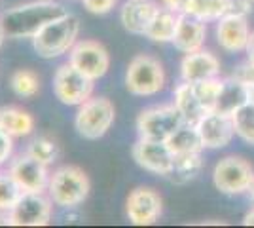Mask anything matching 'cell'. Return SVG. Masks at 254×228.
<instances>
[{"label": "cell", "instance_id": "obj_1", "mask_svg": "<svg viewBox=\"0 0 254 228\" xmlns=\"http://www.w3.org/2000/svg\"><path fill=\"white\" fill-rule=\"evenodd\" d=\"M64 13L66 10L53 0H34L6 10L0 15V23L6 38H34L48 23Z\"/></svg>", "mask_w": 254, "mask_h": 228}, {"label": "cell", "instance_id": "obj_2", "mask_svg": "<svg viewBox=\"0 0 254 228\" xmlns=\"http://www.w3.org/2000/svg\"><path fill=\"white\" fill-rule=\"evenodd\" d=\"M78 33H80L78 17L66 11L64 15L48 23L42 31L32 38V46L40 57L53 59V57H59L72 50V46L78 42L76 40Z\"/></svg>", "mask_w": 254, "mask_h": 228}, {"label": "cell", "instance_id": "obj_3", "mask_svg": "<svg viewBox=\"0 0 254 228\" xmlns=\"http://www.w3.org/2000/svg\"><path fill=\"white\" fill-rule=\"evenodd\" d=\"M89 179L84 169L76 165H63L50 175L48 196L59 207H76L89 196Z\"/></svg>", "mask_w": 254, "mask_h": 228}, {"label": "cell", "instance_id": "obj_4", "mask_svg": "<svg viewBox=\"0 0 254 228\" xmlns=\"http://www.w3.org/2000/svg\"><path fill=\"white\" fill-rule=\"evenodd\" d=\"M126 87L138 97H152L165 87V69L154 55H135L126 71Z\"/></svg>", "mask_w": 254, "mask_h": 228}, {"label": "cell", "instance_id": "obj_5", "mask_svg": "<svg viewBox=\"0 0 254 228\" xmlns=\"http://www.w3.org/2000/svg\"><path fill=\"white\" fill-rule=\"evenodd\" d=\"M114 118H116V109L110 99L89 97L78 107L74 126L84 139L97 141L108 133L114 124Z\"/></svg>", "mask_w": 254, "mask_h": 228}, {"label": "cell", "instance_id": "obj_6", "mask_svg": "<svg viewBox=\"0 0 254 228\" xmlns=\"http://www.w3.org/2000/svg\"><path fill=\"white\" fill-rule=\"evenodd\" d=\"M182 124H186L180 110L173 105H158L144 109L137 118L138 137L156 139V141H167Z\"/></svg>", "mask_w": 254, "mask_h": 228}, {"label": "cell", "instance_id": "obj_7", "mask_svg": "<svg viewBox=\"0 0 254 228\" xmlns=\"http://www.w3.org/2000/svg\"><path fill=\"white\" fill-rule=\"evenodd\" d=\"M254 181L253 165L241 156H226L214 165L212 183L218 192L228 196L245 194Z\"/></svg>", "mask_w": 254, "mask_h": 228}, {"label": "cell", "instance_id": "obj_8", "mask_svg": "<svg viewBox=\"0 0 254 228\" xmlns=\"http://www.w3.org/2000/svg\"><path fill=\"white\" fill-rule=\"evenodd\" d=\"M53 93L63 105L80 107L93 93V80L80 73L74 65L64 63L55 71L53 76Z\"/></svg>", "mask_w": 254, "mask_h": 228}, {"label": "cell", "instance_id": "obj_9", "mask_svg": "<svg viewBox=\"0 0 254 228\" xmlns=\"http://www.w3.org/2000/svg\"><path fill=\"white\" fill-rule=\"evenodd\" d=\"M68 63L95 82L108 73L110 55L105 46L97 40H78L68 52Z\"/></svg>", "mask_w": 254, "mask_h": 228}, {"label": "cell", "instance_id": "obj_10", "mask_svg": "<svg viewBox=\"0 0 254 228\" xmlns=\"http://www.w3.org/2000/svg\"><path fill=\"white\" fill-rule=\"evenodd\" d=\"M163 213V200L159 192L150 186H138L131 190L126 200V215L135 227H150L158 223Z\"/></svg>", "mask_w": 254, "mask_h": 228}, {"label": "cell", "instance_id": "obj_11", "mask_svg": "<svg viewBox=\"0 0 254 228\" xmlns=\"http://www.w3.org/2000/svg\"><path fill=\"white\" fill-rule=\"evenodd\" d=\"M133 160L150 173L169 177L175 165V154L167 141L138 137V141L133 145Z\"/></svg>", "mask_w": 254, "mask_h": 228}, {"label": "cell", "instance_id": "obj_12", "mask_svg": "<svg viewBox=\"0 0 254 228\" xmlns=\"http://www.w3.org/2000/svg\"><path fill=\"white\" fill-rule=\"evenodd\" d=\"M52 198L44 192H25L10 211L11 227H48L52 221Z\"/></svg>", "mask_w": 254, "mask_h": 228}, {"label": "cell", "instance_id": "obj_13", "mask_svg": "<svg viewBox=\"0 0 254 228\" xmlns=\"http://www.w3.org/2000/svg\"><path fill=\"white\" fill-rule=\"evenodd\" d=\"M8 173L17 181L25 192H46L50 183L48 165L34 160L31 154H19L10 163Z\"/></svg>", "mask_w": 254, "mask_h": 228}, {"label": "cell", "instance_id": "obj_14", "mask_svg": "<svg viewBox=\"0 0 254 228\" xmlns=\"http://www.w3.org/2000/svg\"><path fill=\"white\" fill-rule=\"evenodd\" d=\"M195 126L201 137L203 149H224L232 143L235 135L232 116L222 114L218 110L207 112Z\"/></svg>", "mask_w": 254, "mask_h": 228}, {"label": "cell", "instance_id": "obj_15", "mask_svg": "<svg viewBox=\"0 0 254 228\" xmlns=\"http://www.w3.org/2000/svg\"><path fill=\"white\" fill-rule=\"evenodd\" d=\"M251 27L247 17L224 15L216 21V42L228 54H241L247 50L251 38Z\"/></svg>", "mask_w": 254, "mask_h": 228}, {"label": "cell", "instance_id": "obj_16", "mask_svg": "<svg viewBox=\"0 0 254 228\" xmlns=\"http://www.w3.org/2000/svg\"><path fill=\"white\" fill-rule=\"evenodd\" d=\"M220 75V59L209 50L184 54L180 61V78L184 82H203Z\"/></svg>", "mask_w": 254, "mask_h": 228}, {"label": "cell", "instance_id": "obj_17", "mask_svg": "<svg viewBox=\"0 0 254 228\" xmlns=\"http://www.w3.org/2000/svg\"><path fill=\"white\" fill-rule=\"evenodd\" d=\"M158 11L159 6L154 0H127L122 6L120 19H122V25L127 33L144 36Z\"/></svg>", "mask_w": 254, "mask_h": 228}, {"label": "cell", "instance_id": "obj_18", "mask_svg": "<svg viewBox=\"0 0 254 228\" xmlns=\"http://www.w3.org/2000/svg\"><path fill=\"white\" fill-rule=\"evenodd\" d=\"M207 38V23L191 17L188 13H180L179 25L173 36V46L182 54H191L201 50Z\"/></svg>", "mask_w": 254, "mask_h": 228}, {"label": "cell", "instance_id": "obj_19", "mask_svg": "<svg viewBox=\"0 0 254 228\" xmlns=\"http://www.w3.org/2000/svg\"><path fill=\"white\" fill-rule=\"evenodd\" d=\"M175 107L180 110V114H182L186 124H197L207 114V110H205V107H203L199 97H197V93H195L193 84L184 82V80L175 89Z\"/></svg>", "mask_w": 254, "mask_h": 228}, {"label": "cell", "instance_id": "obj_20", "mask_svg": "<svg viewBox=\"0 0 254 228\" xmlns=\"http://www.w3.org/2000/svg\"><path fill=\"white\" fill-rule=\"evenodd\" d=\"M247 103H251L249 86L241 84L239 80H235L232 76L222 80L220 97H218V103H216V110H218V112L232 116L235 110H239L243 105H247Z\"/></svg>", "mask_w": 254, "mask_h": 228}, {"label": "cell", "instance_id": "obj_21", "mask_svg": "<svg viewBox=\"0 0 254 228\" xmlns=\"http://www.w3.org/2000/svg\"><path fill=\"white\" fill-rule=\"evenodd\" d=\"M0 128L13 139L27 137L34 131V118L27 110L17 109V107H2L0 109Z\"/></svg>", "mask_w": 254, "mask_h": 228}, {"label": "cell", "instance_id": "obj_22", "mask_svg": "<svg viewBox=\"0 0 254 228\" xmlns=\"http://www.w3.org/2000/svg\"><path fill=\"white\" fill-rule=\"evenodd\" d=\"M203 169L201 152H191V154H179L175 156V165L169 173L171 183L175 185H188L197 179V175Z\"/></svg>", "mask_w": 254, "mask_h": 228}, {"label": "cell", "instance_id": "obj_23", "mask_svg": "<svg viewBox=\"0 0 254 228\" xmlns=\"http://www.w3.org/2000/svg\"><path fill=\"white\" fill-rule=\"evenodd\" d=\"M179 15L180 13H177V11H171L167 8H159V11L152 19L144 36L150 38L152 42H173V36H175L177 25H179Z\"/></svg>", "mask_w": 254, "mask_h": 228}, {"label": "cell", "instance_id": "obj_24", "mask_svg": "<svg viewBox=\"0 0 254 228\" xmlns=\"http://www.w3.org/2000/svg\"><path fill=\"white\" fill-rule=\"evenodd\" d=\"M167 145L175 156L179 154H191V152H201L203 143L199 137V131L195 124H182L167 139Z\"/></svg>", "mask_w": 254, "mask_h": 228}, {"label": "cell", "instance_id": "obj_25", "mask_svg": "<svg viewBox=\"0 0 254 228\" xmlns=\"http://www.w3.org/2000/svg\"><path fill=\"white\" fill-rule=\"evenodd\" d=\"M226 4L228 0H188L182 13H188L205 23L218 21L226 15Z\"/></svg>", "mask_w": 254, "mask_h": 228}, {"label": "cell", "instance_id": "obj_26", "mask_svg": "<svg viewBox=\"0 0 254 228\" xmlns=\"http://www.w3.org/2000/svg\"><path fill=\"white\" fill-rule=\"evenodd\" d=\"M233 130L239 139H243L247 145L254 147V105L247 103L239 110L232 114Z\"/></svg>", "mask_w": 254, "mask_h": 228}, {"label": "cell", "instance_id": "obj_27", "mask_svg": "<svg viewBox=\"0 0 254 228\" xmlns=\"http://www.w3.org/2000/svg\"><path fill=\"white\" fill-rule=\"evenodd\" d=\"M10 86L15 95L19 97H34L40 91V78L34 71L19 69L11 75Z\"/></svg>", "mask_w": 254, "mask_h": 228}, {"label": "cell", "instance_id": "obj_28", "mask_svg": "<svg viewBox=\"0 0 254 228\" xmlns=\"http://www.w3.org/2000/svg\"><path fill=\"white\" fill-rule=\"evenodd\" d=\"M27 154H31L34 160L42 162L44 165H52L53 162H57L61 151L59 145L50 137H34L27 147Z\"/></svg>", "mask_w": 254, "mask_h": 228}, {"label": "cell", "instance_id": "obj_29", "mask_svg": "<svg viewBox=\"0 0 254 228\" xmlns=\"http://www.w3.org/2000/svg\"><path fill=\"white\" fill-rule=\"evenodd\" d=\"M25 194L10 173H0V211H11Z\"/></svg>", "mask_w": 254, "mask_h": 228}, {"label": "cell", "instance_id": "obj_30", "mask_svg": "<svg viewBox=\"0 0 254 228\" xmlns=\"http://www.w3.org/2000/svg\"><path fill=\"white\" fill-rule=\"evenodd\" d=\"M191 84L195 87V93H197L205 110L207 112L216 110V103H218L220 89H222V80L216 76V78H209V80H203V82H191Z\"/></svg>", "mask_w": 254, "mask_h": 228}, {"label": "cell", "instance_id": "obj_31", "mask_svg": "<svg viewBox=\"0 0 254 228\" xmlns=\"http://www.w3.org/2000/svg\"><path fill=\"white\" fill-rule=\"evenodd\" d=\"M230 76L235 78V80H239V82L245 84V86H249V87L254 86V63H251V61L247 59L245 63L235 67Z\"/></svg>", "mask_w": 254, "mask_h": 228}, {"label": "cell", "instance_id": "obj_32", "mask_svg": "<svg viewBox=\"0 0 254 228\" xmlns=\"http://www.w3.org/2000/svg\"><path fill=\"white\" fill-rule=\"evenodd\" d=\"M253 11L251 0H228L226 4V15H237V17H249Z\"/></svg>", "mask_w": 254, "mask_h": 228}, {"label": "cell", "instance_id": "obj_33", "mask_svg": "<svg viewBox=\"0 0 254 228\" xmlns=\"http://www.w3.org/2000/svg\"><path fill=\"white\" fill-rule=\"evenodd\" d=\"M82 2L87 11H91L95 15H105L116 6L118 0H82Z\"/></svg>", "mask_w": 254, "mask_h": 228}, {"label": "cell", "instance_id": "obj_34", "mask_svg": "<svg viewBox=\"0 0 254 228\" xmlns=\"http://www.w3.org/2000/svg\"><path fill=\"white\" fill-rule=\"evenodd\" d=\"M13 154V137L0 128V165L6 163Z\"/></svg>", "mask_w": 254, "mask_h": 228}, {"label": "cell", "instance_id": "obj_35", "mask_svg": "<svg viewBox=\"0 0 254 228\" xmlns=\"http://www.w3.org/2000/svg\"><path fill=\"white\" fill-rule=\"evenodd\" d=\"M186 2H188V0H161V6L171 11L182 13V11H184V6H186Z\"/></svg>", "mask_w": 254, "mask_h": 228}, {"label": "cell", "instance_id": "obj_36", "mask_svg": "<svg viewBox=\"0 0 254 228\" xmlns=\"http://www.w3.org/2000/svg\"><path fill=\"white\" fill-rule=\"evenodd\" d=\"M247 57H249V61L254 63V31L251 33V38H249V44H247Z\"/></svg>", "mask_w": 254, "mask_h": 228}, {"label": "cell", "instance_id": "obj_37", "mask_svg": "<svg viewBox=\"0 0 254 228\" xmlns=\"http://www.w3.org/2000/svg\"><path fill=\"white\" fill-rule=\"evenodd\" d=\"M0 225H2V227H8V225H11L10 211H0Z\"/></svg>", "mask_w": 254, "mask_h": 228}, {"label": "cell", "instance_id": "obj_38", "mask_svg": "<svg viewBox=\"0 0 254 228\" xmlns=\"http://www.w3.org/2000/svg\"><path fill=\"white\" fill-rule=\"evenodd\" d=\"M243 225L245 227H254V207L245 215V219H243Z\"/></svg>", "mask_w": 254, "mask_h": 228}, {"label": "cell", "instance_id": "obj_39", "mask_svg": "<svg viewBox=\"0 0 254 228\" xmlns=\"http://www.w3.org/2000/svg\"><path fill=\"white\" fill-rule=\"evenodd\" d=\"M4 38H6V33H4V29H2V23H0V48H2V44H4Z\"/></svg>", "mask_w": 254, "mask_h": 228}, {"label": "cell", "instance_id": "obj_40", "mask_svg": "<svg viewBox=\"0 0 254 228\" xmlns=\"http://www.w3.org/2000/svg\"><path fill=\"white\" fill-rule=\"evenodd\" d=\"M249 97H251V103L254 105V86L249 87Z\"/></svg>", "mask_w": 254, "mask_h": 228}, {"label": "cell", "instance_id": "obj_41", "mask_svg": "<svg viewBox=\"0 0 254 228\" xmlns=\"http://www.w3.org/2000/svg\"><path fill=\"white\" fill-rule=\"evenodd\" d=\"M251 2H253V4H254V0H251Z\"/></svg>", "mask_w": 254, "mask_h": 228}]
</instances>
